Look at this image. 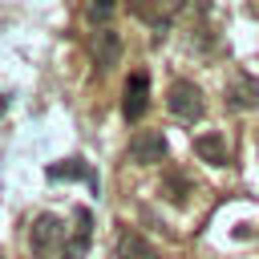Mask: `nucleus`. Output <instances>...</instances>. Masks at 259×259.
Segmentation results:
<instances>
[{"mask_svg": "<svg viewBox=\"0 0 259 259\" xmlns=\"http://www.w3.org/2000/svg\"><path fill=\"white\" fill-rule=\"evenodd\" d=\"M166 105H170V113H174L178 121H198V117L206 113L202 89H198L194 81H182V77L170 85V93H166Z\"/></svg>", "mask_w": 259, "mask_h": 259, "instance_id": "1", "label": "nucleus"}, {"mask_svg": "<svg viewBox=\"0 0 259 259\" xmlns=\"http://www.w3.org/2000/svg\"><path fill=\"white\" fill-rule=\"evenodd\" d=\"M125 158H130L134 166H154V162H162V158H166V134H162V130H138V134L130 138Z\"/></svg>", "mask_w": 259, "mask_h": 259, "instance_id": "2", "label": "nucleus"}, {"mask_svg": "<svg viewBox=\"0 0 259 259\" xmlns=\"http://www.w3.org/2000/svg\"><path fill=\"white\" fill-rule=\"evenodd\" d=\"M146 109H150V73L138 69V73H130V81L121 89V113H125V121H138V117H146Z\"/></svg>", "mask_w": 259, "mask_h": 259, "instance_id": "3", "label": "nucleus"}, {"mask_svg": "<svg viewBox=\"0 0 259 259\" xmlns=\"http://www.w3.org/2000/svg\"><path fill=\"white\" fill-rule=\"evenodd\" d=\"M227 105L231 109H239V113H247V109H255L259 105V77H251L247 69H235L231 77H227Z\"/></svg>", "mask_w": 259, "mask_h": 259, "instance_id": "4", "label": "nucleus"}, {"mask_svg": "<svg viewBox=\"0 0 259 259\" xmlns=\"http://www.w3.org/2000/svg\"><path fill=\"white\" fill-rule=\"evenodd\" d=\"M89 53H93L97 69L105 73V69H113V65L121 61V36H117L109 24H101V28H93V36H89Z\"/></svg>", "mask_w": 259, "mask_h": 259, "instance_id": "5", "label": "nucleus"}, {"mask_svg": "<svg viewBox=\"0 0 259 259\" xmlns=\"http://www.w3.org/2000/svg\"><path fill=\"white\" fill-rule=\"evenodd\" d=\"M28 239H32V251H40V255H49L61 239H65V223L57 219V214H36L32 219V231H28Z\"/></svg>", "mask_w": 259, "mask_h": 259, "instance_id": "6", "label": "nucleus"}, {"mask_svg": "<svg viewBox=\"0 0 259 259\" xmlns=\"http://www.w3.org/2000/svg\"><path fill=\"white\" fill-rule=\"evenodd\" d=\"M194 154H198L206 166H227V162H231L227 134H219V130H210V134H198V138H194Z\"/></svg>", "mask_w": 259, "mask_h": 259, "instance_id": "7", "label": "nucleus"}, {"mask_svg": "<svg viewBox=\"0 0 259 259\" xmlns=\"http://www.w3.org/2000/svg\"><path fill=\"white\" fill-rule=\"evenodd\" d=\"M117 259H162V255H158V247L146 243L138 231L121 227V231H117Z\"/></svg>", "mask_w": 259, "mask_h": 259, "instance_id": "8", "label": "nucleus"}, {"mask_svg": "<svg viewBox=\"0 0 259 259\" xmlns=\"http://www.w3.org/2000/svg\"><path fill=\"white\" fill-rule=\"evenodd\" d=\"M89 223H93L89 206H77V231H73V239L65 247V259H81V251L89 247Z\"/></svg>", "mask_w": 259, "mask_h": 259, "instance_id": "9", "label": "nucleus"}, {"mask_svg": "<svg viewBox=\"0 0 259 259\" xmlns=\"http://www.w3.org/2000/svg\"><path fill=\"white\" fill-rule=\"evenodd\" d=\"M49 178H85V182H93L97 186V174L81 162V158H69V162H53L49 166Z\"/></svg>", "mask_w": 259, "mask_h": 259, "instance_id": "10", "label": "nucleus"}, {"mask_svg": "<svg viewBox=\"0 0 259 259\" xmlns=\"http://www.w3.org/2000/svg\"><path fill=\"white\" fill-rule=\"evenodd\" d=\"M113 8H117V0H85V16H89L97 28L113 16Z\"/></svg>", "mask_w": 259, "mask_h": 259, "instance_id": "11", "label": "nucleus"}, {"mask_svg": "<svg viewBox=\"0 0 259 259\" xmlns=\"http://www.w3.org/2000/svg\"><path fill=\"white\" fill-rule=\"evenodd\" d=\"M162 194H166L170 202H186V194H190V182H186L182 174H166V186H162Z\"/></svg>", "mask_w": 259, "mask_h": 259, "instance_id": "12", "label": "nucleus"}, {"mask_svg": "<svg viewBox=\"0 0 259 259\" xmlns=\"http://www.w3.org/2000/svg\"><path fill=\"white\" fill-rule=\"evenodd\" d=\"M4 105H8V101H4V93H0V113H4Z\"/></svg>", "mask_w": 259, "mask_h": 259, "instance_id": "13", "label": "nucleus"}]
</instances>
